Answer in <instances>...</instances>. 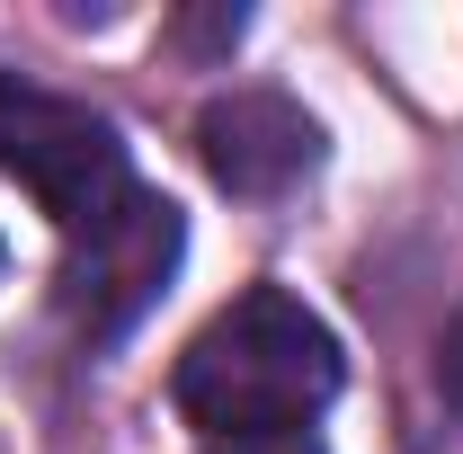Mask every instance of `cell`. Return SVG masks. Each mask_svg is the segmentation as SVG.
<instances>
[{"label":"cell","instance_id":"cell-2","mask_svg":"<svg viewBox=\"0 0 463 454\" xmlns=\"http://www.w3.org/2000/svg\"><path fill=\"white\" fill-rule=\"evenodd\" d=\"M178 250H187L178 205L161 196V187H125L116 205H99L90 223L62 232V268H54L62 321H71L90 347L125 339V330L161 303V285L178 277Z\"/></svg>","mask_w":463,"mask_h":454},{"label":"cell","instance_id":"cell-3","mask_svg":"<svg viewBox=\"0 0 463 454\" xmlns=\"http://www.w3.org/2000/svg\"><path fill=\"white\" fill-rule=\"evenodd\" d=\"M0 170L18 178L62 232L90 223L99 205H116L134 187L108 116L45 90V80H27V71H0Z\"/></svg>","mask_w":463,"mask_h":454},{"label":"cell","instance_id":"cell-1","mask_svg":"<svg viewBox=\"0 0 463 454\" xmlns=\"http://www.w3.org/2000/svg\"><path fill=\"white\" fill-rule=\"evenodd\" d=\"M339 393V339L321 312H303L286 285H250L187 339L170 401L214 446H268L303 437Z\"/></svg>","mask_w":463,"mask_h":454},{"label":"cell","instance_id":"cell-4","mask_svg":"<svg viewBox=\"0 0 463 454\" xmlns=\"http://www.w3.org/2000/svg\"><path fill=\"white\" fill-rule=\"evenodd\" d=\"M196 161L214 170L223 196H286L321 161V125L286 90H223L196 116Z\"/></svg>","mask_w":463,"mask_h":454},{"label":"cell","instance_id":"cell-6","mask_svg":"<svg viewBox=\"0 0 463 454\" xmlns=\"http://www.w3.org/2000/svg\"><path fill=\"white\" fill-rule=\"evenodd\" d=\"M214 454H321L312 437H268V446H214Z\"/></svg>","mask_w":463,"mask_h":454},{"label":"cell","instance_id":"cell-5","mask_svg":"<svg viewBox=\"0 0 463 454\" xmlns=\"http://www.w3.org/2000/svg\"><path fill=\"white\" fill-rule=\"evenodd\" d=\"M437 393H446V410L463 419V312L446 321V339H437Z\"/></svg>","mask_w":463,"mask_h":454}]
</instances>
